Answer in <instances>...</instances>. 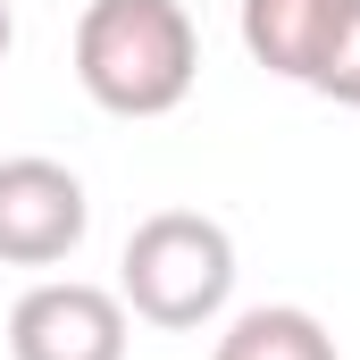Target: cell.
<instances>
[{"mask_svg":"<svg viewBox=\"0 0 360 360\" xmlns=\"http://www.w3.org/2000/svg\"><path fill=\"white\" fill-rule=\"evenodd\" d=\"M201 76V34L184 0H84L76 17V84L109 117H168Z\"/></svg>","mask_w":360,"mask_h":360,"instance_id":"1","label":"cell"},{"mask_svg":"<svg viewBox=\"0 0 360 360\" xmlns=\"http://www.w3.org/2000/svg\"><path fill=\"white\" fill-rule=\"evenodd\" d=\"M117 302L168 335L210 327L235 302V235L210 210H151L117 252Z\"/></svg>","mask_w":360,"mask_h":360,"instance_id":"2","label":"cell"},{"mask_svg":"<svg viewBox=\"0 0 360 360\" xmlns=\"http://www.w3.org/2000/svg\"><path fill=\"white\" fill-rule=\"evenodd\" d=\"M84 235H92V201L68 160H42V151L0 160V269H59V260H76Z\"/></svg>","mask_w":360,"mask_h":360,"instance_id":"3","label":"cell"},{"mask_svg":"<svg viewBox=\"0 0 360 360\" xmlns=\"http://www.w3.org/2000/svg\"><path fill=\"white\" fill-rule=\"evenodd\" d=\"M134 310L84 285V276H42L8 302V360H126Z\"/></svg>","mask_w":360,"mask_h":360,"instance_id":"4","label":"cell"},{"mask_svg":"<svg viewBox=\"0 0 360 360\" xmlns=\"http://www.w3.org/2000/svg\"><path fill=\"white\" fill-rule=\"evenodd\" d=\"M344 17H352V0H243L235 8V34H243L252 68H269L285 84H310Z\"/></svg>","mask_w":360,"mask_h":360,"instance_id":"5","label":"cell"},{"mask_svg":"<svg viewBox=\"0 0 360 360\" xmlns=\"http://www.w3.org/2000/svg\"><path fill=\"white\" fill-rule=\"evenodd\" d=\"M210 360H344L327 319L302 302H260L243 319H226V335L210 344Z\"/></svg>","mask_w":360,"mask_h":360,"instance_id":"6","label":"cell"},{"mask_svg":"<svg viewBox=\"0 0 360 360\" xmlns=\"http://www.w3.org/2000/svg\"><path fill=\"white\" fill-rule=\"evenodd\" d=\"M310 92L335 101V109H360V0H352V17L335 25V42H327V59H319Z\"/></svg>","mask_w":360,"mask_h":360,"instance_id":"7","label":"cell"},{"mask_svg":"<svg viewBox=\"0 0 360 360\" xmlns=\"http://www.w3.org/2000/svg\"><path fill=\"white\" fill-rule=\"evenodd\" d=\"M8 42H17V17H8V0H0V59H8Z\"/></svg>","mask_w":360,"mask_h":360,"instance_id":"8","label":"cell"}]
</instances>
